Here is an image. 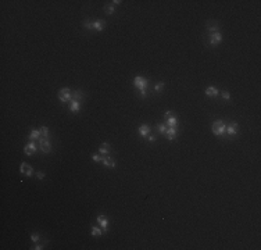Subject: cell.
<instances>
[{
  "label": "cell",
  "instance_id": "obj_1",
  "mask_svg": "<svg viewBox=\"0 0 261 250\" xmlns=\"http://www.w3.org/2000/svg\"><path fill=\"white\" fill-rule=\"evenodd\" d=\"M133 86L139 89V92H140V96H142V97H146L147 86H149V79H146L144 77H140V75H138V77L133 78Z\"/></svg>",
  "mask_w": 261,
  "mask_h": 250
},
{
  "label": "cell",
  "instance_id": "obj_2",
  "mask_svg": "<svg viewBox=\"0 0 261 250\" xmlns=\"http://www.w3.org/2000/svg\"><path fill=\"white\" fill-rule=\"evenodd\" d=\"M211 129H213V133L217 136H222L226 131V124H225L222 119H217V121L213 122L211 125Z\"/></svg>",
  "mask_w": 261,
  "mask_h": 250
},
{
  "label": "cell",
  "instance_id": "obj_3",
  "mask_svg": "<svg viewBox=\"0 0 261 250\" xmlns=\"http://www.w3.org/2000/svg\"><path fill=\"white\" fill-rule=\"evenodd\" d=\"M57 96L61 103H68L72 100V92L69 88H61L60 90L57 92Z\"/></svg>",
  "mask_w": 261,
  "mask_h": 250
},
{
  "label": "cell",
  "instance_id": "obj_4",
  "mask_svg": "<svg viewBox=\"0 0 261 250\" xmlns=\"http://www.w3.org/2000/svg\"><path fill=\"white\" fill-rule=\"evenodd\" d=\"M19 172L24 174L25 177H32L33 167L29 165V164H27V163H21V164H19Z\"/></svg>",
  "mask_w": 261,
  "mask_h": 250
},
{
  "label": "cell",
  "instance_id": "obj_5",
  "mask_svg": "<svg viewBox=\"0 0 261 250\" xmlns=\"http://www.w3.org/2000/svg\"><path fill=\"white\" fill-rule=\"evenodd\" d=\"M97 224L100 225V228H102V231L104 233L108 231V218L104 215V214H102V215L97 217Z\"/></svg>",
  "mask_w": 261,
  "mask_h": 250
},
{
  "label": "cell",
  "instance_id": "obj_6",
  "mask_svg": "<svg viewBox=\"0 0 261 250\" xmlns=\"http://www.w3.org/2000/svg\"><path fill=\"white\" fill-rule=\"evenodd\" d=\"M36 150H38V146H36V143L33 140H31L29 143H27V144H25V147H24V153L27 156H32Z\"/></svg>",
  "mask_w": 261,
  "mask_h": 250
},
{
  "label": "cell",
  "instance_id": "obj_7",
  "mask_svg": "<svg viewBox=\"0 0 261 250\" xmlns=\"http://www.w3.org/2000/svg\"><path fill=\"white\" fill-rule=\"evenodd\" d=\"M222 42V33L221 32H214L210 35V44L211 46H217Z\"/></svg>",
  "mask_w": 261,
  "mask_h": 250
},
{
  "label": "cell",
  "instance_id": "obj_8",
  "mask_svg": "<svg viewBox=\"0 0 261 250\" xmlns=\"http://www.w3.org/2000/svg\"><path fill=\"white\" fill-rule=\"evenodd\" d=\"M40 150L43 153H50V152H52V143H50L49 139L40 138Z\"/></svg>",
  "mask_w": 261,
  "mask_h": 250
},
{
  "label": "cell",
  "instance_id": "obj_9",
  "mask_svg": "<svg viewBox=\"0 0 261 250\" xmlns=\"http://www.w3.org/2000/svg\"><path fill=\"white\" fill-rule=\"evenodd\" d=\"M226 132L229 136H235L239 132V124L238 122H230L229 125H226Z\"/></svg>",
  "mask_w": 261,
  "mask_h": 250
},
{
  "label": "cell",
  "instance_id": "obj_10",
  "mask_svg": "<svg viewBox=\"0 0 261 250\" xmlns=\"http://www.w3.org/2000/svg\"><path fill=\"white\" fill-rule=\"evenodd\" d=\"M150 131H151V128H150L149 124H142L140 127H139L138 132H139V135H140L142 138H147L149 133H150Z\"/></svg>",
  "mask_w": 261,
  "mask_h": 250
},
{
  "label": "cell",
  "instance_id": "obj_11",
  "mask_svg": "<svg viewBox=\"0 0 261 250\" xmlns=\"http://www.w3.org/2000/svg\"><path fill=\"white\" fill-rule=\"evenodd\" d=\"M219 29H221V25H219V22H217V21H210V22H207V31H208L210 33L219 32Z\"/></svg>",
  "mask_w": 261,
  "mask_h": 250
},
{
  "label": "cell",
  "instance_id": "obj_12",
  "mask_svg": "<svg viewBox=\"0 0 261 250\" xmlns=\"http://www.w3.org/2000/svg\"><path fill=\"white\" fill-rule=\"evenodd\" d=\"M176 135H178L176 127H168V129H167V132H165V138L168 139V140H174V139L176 138Z\"/></svg>",
  "mask_w": 261,
  "mask_h": 250
},
{
  "label": "cell",
  "instance_id": "obj_13",
  "mask_svg": "<svg viewBox=\"0 0 261 250\" xmlns=\"http://www.w3.org/2000/svg\"><path fill=\"white\" fill-rule=\"evenodd\" d=\"M99 153L103 156H108V153H110V143H108V142H104V143L100 144Z\"/></svg>",
  "mask_w": 261,
  "mask_h": 250
},
{
  "label": "cell",
  "instance_id": "obj_14",
  "mask_svg": "<svg viewBox=\"0 0 261 250\" xmlns=\"http://www.w3.org/2000/svg\"><path fill=\"white\" fill-rule=\"evenodd\" d=\"M102 164L104 167H111V168H114V167H115V161H114V158L108 157V156H104V157H103Z\"/></svg>",
  "mask_w": 261,
  "mask_h": 250
},
{
  "label": "cell",
  "instance_id": "obj_15",
  "mask_svg": "<svg viewBox=\"0 0 261 250\" xmlns=\"http://www.w3.org/2000/svg\"><path fill=\"white\" fill-rule=\"evenodd\" d=\"M106 28V21L104 19H96V21H93V29L96 31H103Z\"/></svg>",
  "mask_w": 261,
  "mask_h": 250
},
{
  "label": "cell",
  "instance_id": "obj_16",
  "mask_svg": "<svg viewBox=\"0 0 261 250\" xmlns=\"http://www.w3.org/2000/svg\"><path fill=\"white\" fill-rule=\"evenodd\" d=\"M79 108H81V102H78V100H71V104H69V110L72 111V113H79Z\"/></svg>",
  "mask_w": 261,
  "mask_h": 250
},
{
  "label": "cell",
  "instance_id": "obj_17",
  "mask_svg": "<svg viewBox=\"0 0 261 250\" xmlns=\"http://www.w3.org/2000/svg\"><path fill=\"white\" fill-rule=\"evenodd\" d=\"M205 94H207L208 97L218 96V94H219V90H218L217 88H214V86H208V88L205 89Z\"/></svg>",
  "mask_w": 261,
  "mask_h": 250
},
{
  "label": "cell",
  "instance_id": "obj_18",
  "mask_svg": "<svg viewBox=\"0 0 261 250\" xmlns=\"http://www.w3.org/2000/svg\"><path fill=\"white\" fill-rule=\"evenodd\" d=\"M83 97H85V93H83L82 90H75V92H72V99H74V100L82 102Z\"/></svg>",
  "mask_w": 261,
  "mask_h": 250
},
{
  "label": "cell",
  "instance_id": "obj_19",
  "mask_svg": "<svg viewBox=\"0 0 261 250\" xmlns=\"http://www.w3.org/2000/svg\"><path fill=\"white\" fill-rule=\"evenodd\" d=\"M90 233H92V236H94V238H100V236L103 235V231L100 229L99 227H96V225H93V227H92V231H90Z\"/></svg>",
  "mask_w": 261,
  "mask_h": 250
},
{
  "label": "cell",
  "instance_id": "obj_20",
  "mask_svg": "<svg viewBox=\"0 0 261 250\" xmlns=\"http://www.w3.org/2000/svg\"><path fill=\"white\" fill-rule=\"evenodd\" d=\"M168 127H176L178 125V118L175 115H169L168 118H167V122H165Z\"/></svg>",
  "mask_w": 261,
  "mask_h": 250
},
{
  "label": "cell",
  "instance_id": "obj_21",
  "mask_svg": "<svg viewBox=\"0 0 261 250\" xmlns=\"http://www.w3.org/2000/svg\"><path fill=\"white\" fill-rule=\"evenodd\" d=\"M40 135H42V133H40V131H39V129H33L32 132L29 133V139H31V140H33V139H38Z\"/></svg>",
  "mask_w": 261,
  "mask_h": 250
},
{
  "label": "cell",
  "instance_id": "obj_22",
  "mask_svg": "<svg viewBox=\"0 0 261 250\" xmlns=\"http://www.w3.org/2000/svg\"><path fill=\"white\" fill-rule=\"evenodd\" d=\"M40 133H42V138L49 139V128H47L46 125H42V128H40Z\"/></svg>",
  "mask_w": 261,
  "mask_h": 250
},
{
  "label": "cell",
  "instance_id": "obj_23",
  "mask_svg": "<svg viewBox=\"0 0 261 250\" xmlns=\"http://www.w3.org/2000/svg\"><path fill=\"white\" fill-rule=\"evenodd\" d=\"M157 129H158V132L164 135V133L167 132V129H168V127H167V124H163V122H161V124H157Z\"/></svg>",
  "mask_w": 261,
  "mask_h": 250
},
{
  "label": "cell",
  "instance_id": "obj_24",
  "mask_svg": "<svg viewBox=\"0 0 261 250\" xmlns=\"http://www.w3.org/2000/svg\"><path fill=\"white\" fill-rule=\"evenodd\" d=\"M104 13L107 14V15H113L114 14V7L113 6H104Z\"/></svg>",
  "mask_w": 261,
  "mask_h": 250
},
{
  "label": "cell",
  "instance_id": "obj_25",
  "mask_svg": "<svg viewBox=\"0 0 261 250\" xmlns=\"http://www.w3.org/2000/svg\"><path fill=\"white\" fill-rule=\"evenodd\" d=\"M164 86H165V83L164 82H160V83H157V85H155V88H154V90L157 92V93H160L161 90H163L164 89Z\"/></svg>",
  "mask_w": 261,
  "mask_h": 250
},
{
  "label": "cell",
  "instance_id": "obj_26",
  "mask_svg": "<svg viewBox=\"0 0 261 250\" xmlns=\"http://www.w3.org/2000/svg\"><path fill=\"white\" fill-rule=\"evenodd\" d=\"M92 160H93L94 163H102L103 157L100 154H93V156H92Z\"/></svg>",
  "mask_w": 261,
  "mask_h": 250
},
{
  "label": "cell",
  "instance_id": "obj_27",
  "mask_svg": "<svg viewBox=\"0 0 261 250\" xmlns=\"http://www.w3.org/2000/svg\"><path fill=\"white\" fill-rule=\"evenodd\" d=\"M39 239H40V236H39V233H32V235H31V240H32L33 243H36V242H39Z\"/></svg>",
  "mask_w": 261,
  "mask_h": 250
},
{
  "label": "cell",
  "instance_id": "obj_28",
  "mask_svg": "<svg viewBox=\"0 0 261 250\" xmlns=\"http://www.w3.org/2000/svg\"><path fill=\"white\" fill-rule=\"evenodd\" d=\"M83 27H85L86 29H93V22H90V21H88V19H86V21L83 22Z\"/></svg>",
  "mask_w": 261,
  "mask_h": 250
},
{
  "label": "cell",
  "instance_id": "obj_29",
  "mask_svg": "<svg viewBox=\"0 0 261 250\" xmlns=\"http://www.w3.org/2000/svg\"><path fill=\"white\" fill-rule=\"evenodd\" d=\"M221 94H222V97H224V100H229V99H230V94L228 93L226 90H222Z\"/></svg>",
  "mask_w": 261,
  "mask_h": 250
},
{
  "label": "cell",
  "instance_id": "obj_30",
  "mask_svg": "<svg viewBox=\"0 0 261 250\" xmlns=\"http://www.w3.org/2000/svg\"><path fill=\"white\" fill-rule=\"evenodd\" d=\"M32 249L33 250H42V249H43V244H35Z\"/></svg>",
  "mask_w": 261,
  "mask_h": 250
},
{
  "label": "cell",
  "instance_id": "obj_31",
  "mask_svg": "<svg viewBox=\"0 0 261 250\" xmlns=\"http://www.w3.org/2000/svg\"><path fill=\"white\" fill-rule=\"evenodd\" d=\"M147 139H149V142H155V140H157V136H154V135H153V136H147Z\"/></svg>",
  "mask_w": 261,
  "mask_h": 250
},
{
  "label": "cell",
  "instance_id": "obj_32",
  "mask_svg": "<svg viewBox=\"0 0 261 250\" xmlns=\"http://www.w3.org/2000/svg\"><path fill=\"white\" fill-rule=\"evenodd\" d=\"M36 177H38L39 179H43V178H44V174H43V172H38V174H36Z\"/></svg>",
  "mask_w": 261,
  "mask_h": 250
},
{
  "label": "cell",
  "instance_id": "obj_33",
  "mask_svg": "<svg viewBox=\"0 0 261 250\" xmlns=\"http://www.w3.org/2000/svg\"><path fill=\"white\" fill-rule=\"evenodd\" d=\"M113 3H114V4H121V3H122V2H121V0H114V2H113Z\"/></svg>",
  "mask_w": 261,
  "mask_h": 250
}]
</instances>
